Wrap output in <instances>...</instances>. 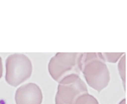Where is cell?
I'll return each instance as SVG.
<instances>
[{
    "label": "cell",
    "mask_w": 127,
    "mask_h": 104,
    "mask_svg": "<svg viewBox=\"0 0 127 104\" xmlns=\"http://www.w3.org/2000/svg\"><path fill=\"white\" fill-rule=\"evenodd\" d=\"M80 68L87 84L97 92L108 86L110 72L100 53H82Z\"/></svg>",
    "instance_id": "cell-1"
},
{
    "label": "cell",
    "mask_w": 127,
    "mask_h": 104,
    "mask_svg": "<svg viewBox=\"0 0 127 104\" xmlns=\"http://www.w3.org/2000/svg\"><path fill=\"white\" fill-rule=\"evenodd\" d=\"M81 55L82 53L59 52L51 58L48 65L50 76L60 83L66 77L81 72Z\"/></svg>",
    "instance_id": "cell-2"
},
{
    "label": "cell",
    "mask_w": 127,
    "mask_h": 104,
    "mask_svg": "<svg viewBox=\"0 0 127 104\" xmlns=\"http://www.w3.org/2000/svg\"><path fill=\"white\" fill-rule=\"evenodd\" d=\"M5 80L12 87L19 86L31 76L32 62L29 58L22 53L10 55L5 62Z\"/></svg>",
    "instance_id": "cell-3"
},
{
    "label": "cell",
    "mask_w": 127,
    "mask_h": 104,
    "mask_svg": "<svg viewBox=\"0 0 127 104\" xmlns=\"http://www.w3.org/2000/svg\"><path fill=\"white\" fill-rule=\"evenodd\" d=\"M88 93V87L79 75H72L59 83L56 104H76L78 99Z\"/></svg>",
    "instance_id": "cell-4"
},
{
    "label": "cell",
    "mask_w": 127,
    "mask_h": 104,
    "mask_svg": "<svg viewBox=\"0 0 127 104\" xmlns=\"http://www.w3.org/2000/svg\"><path fill=\"white\" fill-rule=\"evenodd\" d=\"M16 104H41L43 93L35 83L23 84L18 88L15 94Z\"/></svg>",
    "instance_id": "cell-5"
},
{
    "label": "cell",
    "mask_w": 127,
    "mask_h": 104,
    "mask_svg": "<svg viewBox=\"0 0 127 104\" xmlns=\"http://www.w3.org/2000/svg\"><path fill=\"white\" fill-rule=\"evenodd\" d=\"M118 72L123 81L124 90L126 91V55L124 54L120 59L118 66Z\"/></svg>",
    "instance_id": "cell-6"
},
{
    "label": "cell",
    "mask_w": 127,
    "mask_h": 104,
    "mask_svg": "<svg viewBox=\"0 0 127 104\" xmlns=\"http://www.w3.org/2000/svg\"><path fill=\"white\" fill-rule=\"evenodd\" d=\"M100 57L102 58V59L108 62L111 63H115L117 62L120 58L124 55L123 52H119V53H100Z\"/></svg>",
    "instance_id": "cell-7"
},
{
    "label": "cell",
    "mask_w": 127,
    "mask_h": 104,
    "mask_svg": "<svg viewBox=\"0 0 127 104\" xmlns=\"http://www.w3.org/2000/svg\"><path fill=\"white\" fill-rule=\"evenodd\" d=\"M76 104H99V103L95 97L88 93L81 96L78 99Z\"/></svg>",
    "instance_id": "cell-8"
},
{
    "label": "cell",
    "mask_w": 127,
    "mask_h": 104,
    "mask_svg": "<svg viewBox=\"0 0 127 104\" xmlns=\"http://www.w3.org/2000/svg\"><path fill=\"white\" fill-rule=\"evenodd\" d=\"M2 72H3V67H2V61L1 57H0V78L2 76Z\"/></svg>",
    "instance_id": "cell-9"
},
{
    "label": "cell",
    "mask_w": 127,
    "mask_h": 104,
    "mask_svg": "<svg viewBox=\"0 0 127 104\" xmlns=\"http://www.w3.org/2000/svg\"><path fill=\"white\" fill-rule=\"evenodd\" d=\"M119 104H126V99H123Z\"/></svg>",
    "instance_id": "cell-10"
}]
</instances>
